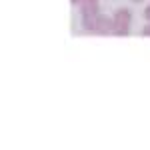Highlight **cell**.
Returning <instances> with one entry per match:
<instances>
[{"instance_id": "obj_1", "label": "cell", "mask_w": 150, "mask_h": 150, "mask_svg": "<svg viewBox=\"0 0 150 150\" xmlns=\"http://www.w3.org/2000/svg\"><path fill=\"white\" fill-rule=\"evenodd\" d=\"M112 20H114V34L116 36H126L128 30H130V24H132V14H130V10H126V8L116 10Z\"/></svg>"}, {"instance_id": "obj_2", "label": "cell", "mask_w": 150, "mask_h": 150, "mask_svg": "<svg viewBox=\"0 0 150 150\" xmlns=\"http://www.w3.org/2000/svg\"><path fill=\"white\" fill-rule=\"evenodd\" d=\"M94 32H98V34H110V32H114V20L108 18V16L98 14L96 22H94Z\"/></svg>"}, {"instance_id": "obj_3", "label": "cell", "mask_w": 150, "mask_h": 150, "mask_svg": "<svg viewBox=\"0 0 150 150\" xmlns=\"http://www.w3.org/2000/svg\"><path fill=\"white\" fill-rule=\"evenodd\" d=\"M142 34H144V36H150V24H148V26H144V30H142Z\"/></svg>"}, {"instance_id": "obj_4", "label": "cell", "mask_w": 150, "mask_h": 150, "mask_svg": "<svg viewBox=\"0 0 150 150\" xmlns=\"http://www.w3.org/2000/svg\"><path fill=\"white\" fill-rule=\"evenodd\" d=\"M144 16H146V18H148V20H150V6H148V8H146V10H144Z\"/></svg>"}, {"instance_id": "obj_5", "label": "cell", "mask_w": 150, "mask_h": 150, "mask_svg": "<svg viewBox=\"0 0 150 150\" xmlns=\"http://www.w3.org/2000/svg\"><path fill=\"white\" fill-rule=\"evenodd\" d=\"M134 2H140V0H134Z\"/></svg>"}]
</instances>
